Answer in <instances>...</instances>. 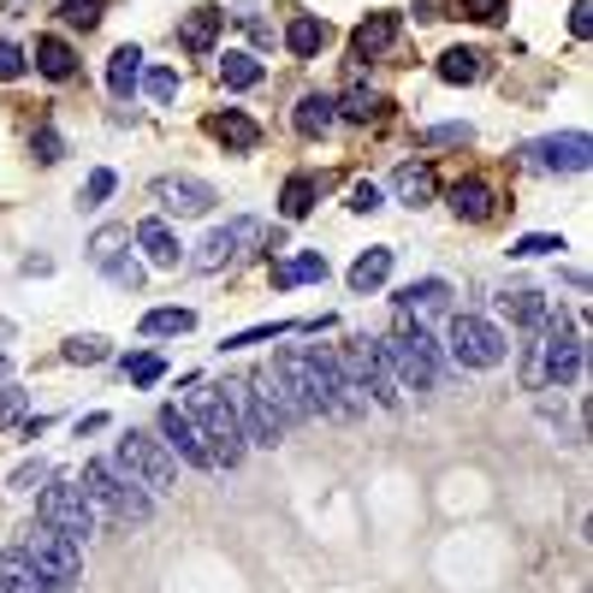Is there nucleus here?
<instances>
[{"mask_svg":"<svg viewBox=\"0 0 593 593\" xmlns=\"http://www.w3.org/2000/svg\"><path fill=\"white\" fill-rule=\"evenodd\" d=\"M220 30H225V12L220 7H197V12H184V24H179V48L184 54H208V48L220 42Z\"/></svg>","mask_w":593,"mask_h":593,"instance_id":"obj_22","label":"nucleus"},{"mask_svg":"<svg viewBox=\"0 0 593 593\" xmlns=\"http://www.w3.org/2000/svg\"><path fill=\"white\" fill-rule=\"evenodd\" d=\"M154 433H161V445H167L179 463H190V469H214V458H208V445H202V428L190 422L184 404H161V415H154Z\"/></svg>","mask_w":593,"mask_h":593,"instance_id":"obj_14","label":"nucleus"},{"mask_svg":"<svg viewBox=\"0 0 593 593\" xmlns=\"http://www.w3.org/2000/svg\"><path fill=\"white\" fill-rule=\"evenodd\" d=\"M392 197L404 202V208H428L433 197H440V179H433L428 161H404V167L392 172Z\"/></svg>","mask_w":593,"mask_h":593,"instance_id":"obj_19","label":"nucleus"},{"mask_svg":"<svg viewBox=\"0 0 593 593\" xmlns=\"http://www.w3.org/2000/svg\"><path fill=\"white\" fill-rule=\"evenodd\" d=\"M19 422H24V386L0 380V428H19Z\"/></svg>","mask_w":593,"mask_h":593,"instance_id":"obj_48","label":"nucleus"},{"mask_svg":"<svg viewBox=\"0 0 593 593\" xmlns=\"http://www.w3.org/2000/svg\"><path fill=\"white\" fill-rule=\"evenodd\" d=\"M339 362H344V374L356 380L362 398H374L380 410H404V386L392 380V362H386V351H380V339L356 333L351 344H339Z\"/></svg>","mask_w":593,"mask_h":593,"instance_id":"obj_5","label":"nucleus"},{"mask_svg":"<svg viewBox=\"0 0 593 593\" xmlns=\"http://www.w3.org/2000/svg\"><path fill=\"white\" fill-rule=\"evenodd\" d=\"M333 101H339V119H351V125H369V119H380V108H386L369 83H351V90L333 96Z\"/></svg>","mask_w":593,"mask_h":593,"instance_id":"obj_35","label":"nucleus"},{"mask_svg":"<svg viewBox=\"0 0 593 593\" xmlns=\"http://www.w3.org/2000/svg\"><path fill=\"white\" fill-rule=\"evenodd\" d=\"M101 12H108V0H60V19L72 30H96Z\"/></svg>","mask_w":593,"mask_h":593,"instance_id":"obj_43","label":"nucleus"},{"mask_svg":"<svg viewBox=\"0 0 593 593\" xmlns=\"http://www.w3.org/2000/svg\"><path fill=\"white\" fill-rule=\"evenodd\" d=\"M570 37H575V42L593 37V7H587V0H575V7H570Z\"/></svg>","mask_w":593,"mask_h":593,"instance_id":"obj_52","label":"nucleus"},{"mask_svg":"<svg viewBox=\"0 0 593 593\" xmlns=\"http://www.w3.org/2000/svg\"><path fill=\"white\" fill-rule=\"evenodd\" d=\"M309 279H326V255L321 250H303L291 261H273V285L291 291V285H309Z\"/></svg>","mask_w":593,"mask_h":593,"instance_id":"obj_29","label":"nucleus"},{"mask_svg":"<svg viewBox=\"0 0 593 593\" xmlns=\"http://www.w3.org/2000/svg\"><path fill=\"white\" fill-rule=\"evenodd\" d=\"M522 154H529V167H540V172H587V167H593L587 131H552V137H534V143H522Z\"/></svg>","mask_w":593,"mask_h":593,"instance_id":"obj_13","label":"nucleus"},{"mask_svg":"<svg viewBox=\"0 0 593 593\" xmlns=\"http://www.w3.org/2000/svg\"><path fill=\"white\" fill-rule=\"evenodd\" d=\"M0 587H7V593H60V587L48 582V575H42L37 564H30V557H24L19 540H12L7 552H0Z\"/></svg>","mask_w":593,"mask_h":593,"instance_id":"obj_17","label":"nucleus"},{"mask_svg":"<svg viewBox=\"0 0 593 593\" xmlns=\"http://www.w3.org/2000/svg\"><path fill=\"white\" fill-rule=\"evenodd\" d=\"M137 243H143L149 268H161V273H172V268L184 261V243L172 238V225H167V220H143V225H137Z\"/></svg>","mask_w":593,"mask_h":593,"instance_id":"obj_21","label":"nucleus"},{"mask_svg":"<svg viewBox=\"0 0 593 593\" xmlns=\"http://www.w3.org/2000/svg\"><path fill=\"white\" fill-rule=\"evenodd\" d=\"M101 273H108L113 279V285L119 291H143V261H137V255H108V261H101Z\"/></svg>","mask_w":593,"mask_h":593,"instance_id":"obj_41","label":"nucleus"},{"mask_svg":"<svg viewBox=\"0 0 593 593\" xmlns=\"http://www.w3.org/2000/svg\"><path fill=\"white\" fill-rule=\"evenodd\" d=\"M326 37H333V30H326V19H315V12H296V19L285 24V48L296 60H315L326 48Z\"/></svg>","mask_w":593,"mask_h":593,"instance_id":"obj_27","label":"nucleus"},{"mask_svg":"<svg viewBox=\"0 0 593 593\" xmlns=\"http://www.w3.org/2000/svg\"><path fill=\"white\" fill-rule=\"evenodd\" d=\"M24 72H30L24 48H19V42H7V37H0V83H12V78H24Z\"/></svg>","mask_w":593,"mask_h":593,"instance_id":"obj_49","label":"nucleus"},{"mask_svg":"<svg viewBox=\"0 0 593 593\" xmlns=\"http://www.w3.org/2000/svg\"><path fill=\"white\" fill-rule=\"evenodd\" d=\"M37 72L48 78V83H72L78 78V48L66 42V37H37Z\"/></svg>","mask_w":593,"mask_h":593,"instance_id":"obj_26","label":"nucleus"},{"mask_svg":"<svg viewBox=\"0 0 593 593\" xmlns=\"http://www.w3.org/2000/svg\"><path fill=\"white\" fill-rule=\"evenodd\" d=\"M137 83H143V48L119 42L113 54H108V90H113V101H131Z\"/></svg>","mask_w":593,"mask_h":593,"instance_id":"obj_23","label":"nucleus"},{"mask_svg":"<svg viewBox=\"0 0 593 593\" xmlns=\"http://www.w3.org/2000/svg\"><path fill=\"white\" fill-rule=\"evenodd\" d=\"M190 422L202 428V445L214 469H238L250 440H243V415H238V398L232 392H197L190 398Z\"/></svg>","mask_w":593,"mask_h":593,"instance_id":"obj_4","label":"nucleus"},{"mask_svg":"<svg viewBox=\"0 0 593 593\" xmlns=\"http://www.w3.org/2000/svg\"><path fill=\"white\" fill-rule=\"evenodd\" d=\"M315 197H321V184L309 179V172H291L285 190H279V214H285V220H309V214H315Z\"/></svg>","mask_w":593,"mask_h":593,"instance_id":"obj_30","label":"nucleus"},{"mask_svg":"<svg viewBox=\"0 0 593 593\" xmlns=\"http://www.w3.org/2000/svg\"><path fill=\"white\" fill-rule=\"evenodd\" d=\"M309 362V398H315V415H333V422H356L369 410V398L356 392V380L344 374L339 344H303Z\"/></svg>","mask_w":593,"mask_h":593,"instance_id":"obj_3","label":"nucleus"},{"mask_svg":"<svg viewBox=\"0 0 593 593\" xmlns=\"http://www.w3.org/2000/svg\"><path fill=\"white\" fill-rule=\"evenodd\" d=\"M540 333H546V392L582 386V369H587V339H582V326H575L564 309H546Z\"/></svg>","mask_w":593,"mask_h":593,"instance_id":"obj_6","label":"nucleus"},{"mask_svg":"<svg viewBox=\"0 0 593 593\" xmlns=\"http://www.w3.org/2000/svg\"><path fill=\"white\" fill-rule=\"evenodd\" d=\"M380 351H386L392 380H398L404 392H433V386L445 380V351H440V339H433L415 315H398L392 339H380Z\"/></svg>","mask_w":593,"mask_h":593,"instance_id":"obj_2","label":"nucleus"},{"mask_svg":"<svg viewBox=\"0 0 593 593\" xmlns=\"http://www.w3.org/2000/svg\"><path fill=\"white\" fill-rule=\"evenodd\" d=\"M19 546H24V557H30V564H37L60 593L83 582V546H78V540H66L60 529H48V522H30V529L19 534Z\"/></svg>","mask_w":593,"mask_h":593,"instance_id":"obj_8","label":"nucleus"},{"mask_svg":"<svg viewBox=\"0 0 593 593\" xmlns=\"http://www.w3.org/2000/svg\"><path fill=\"white\" fill-rule=\"evenodd\" d=\"M238 415H243V440H250V445H285V415H279V404H273V398H268V380H261V369L250 374V380H238Z\"/></svg>","mask_w":593,"mask_h":593,"instance_id":"obj_11","label":"nucleus"},{"mask_svg":"<svg viewBox=\"0 0 593 593\" xmlns=\"http://www.w3.org/2000/svg\"><path fill=\"white\" fill-rule=\"evenodd\" d=\"M445 303H451V285H445V279H415V285H404V291L392 296L398 315H415V321H422V315H440Z\"/></svg>","mask_w":593,"mask_h":593,"instance_id":"obj_20","label":"nucleus"},{"mask_svg":"<svg viewBox=\"0 0 593 593\" xmlns=\"http://www.w3.org/2000/svg\"><path fill=\"white\" fill-rule=\"evenodd\" d=\"M208 137H220V143L232 149V154H250V149L261 143V125H255V119L243 113V108H225V113L208 119Z\"/></svg>","mask_w":593,"mask_h":593,"instance_id":"obj_24","label":"nucleus"},{"mask_svg":"<svg viewBox=\"0 0 593 593\" xmlns=\"http://www.w3.org/2000/svg\"><path fill=\"white\" fill-rule=\"evenodd\" d=\"M261 238H268V225H261L255 214H238L232 225H214V232H208V238L197 243L190 268H197V273H220L225 261H232V255L243 250V243H261Z\"/></svg>","mask_w":593,"mask_h":593,"instance_id":"obj_12","label":"nucleus"},{"mask_svg":"<svg viewBox=\"0 0 593 593\" xmlns=\"http://www.w3.org/2000/svg\"><path fill=\"white\" fill-rule=\"evenodd\" d=\"M0 374H7V356H0Z\"/></svg>","mask_w":593,"mask_h":593,"instance_id":"obj_54","label":"nucleus"},{"mask_svg":"<svg viewBox=\"0 0 593 593\" xmlns=\"http://www.w3.org/2000/svg\"><path fill=\"white\" fill-rule=\"evenodd\" d=\"M463 7H469V12H475V19H481V24H499V19H504V12H511V0H463Z\"/></svg>","mask_w":593,"mask_h":593,"instance_id":"obj_53","label":"nucleus"},{"mask_svg":"<svg viewBox=\"0 0 593 593\" xmlns=\"http://www.w3.org/2000/svg\"><path fill=\"white\" fill-rule=\"evenodd\" d=\"M30 149H37V161H42V167L66 161V137H60L54 125H37V137H30Z\"/></svg>","mask_w":593,"mask_h":593,"instance_id":"obj_46","label":"nucleus"},{"mask_svg":"<svg viewBox=\"0 0 593 593\" xmlns=\"http://www.w3.org/2000/svg\"><path fill=\"white\" fill-rule=\"evenodd\" d=\"M137 90H143L149 101H161V108H167V101L179 96V72H172V66H149V72H143V83H137Z\"/></svg>","mask_w":593,"mask_h":593,"instance_id":"obj_42","label":"nucleus"},{"mask_svg":"<svg viewBox=\"0 0 593 593\" xmlns=\"http://www.w3.org/2000/svg\"><path fill=\"white\" fill-rule=\"evenodd\" d=\"M291 333H303L296 321H261V326H250V333H232L220 344V351H250V344H268V339H291Z\"/></svg>","mask_w":593,"mask_h":593,"instance_id":"obj_38","label":"nucleus"},{"mask_svg":"<svg viewBox=\"0 0 593 593\" xmlns=\"http://www.w3.org/2000/svg\"><path fill=\"white\" fill-rule=\"evenodd\" d=\"M475 143V125H428L422 149H469Z\"/></svg>","mask_w":593,"mask_h":593,"instance_id":"obj_44","label":"nucleus"},{"mask_svg":"<svg viewBox=\"0 0 593 593\" xmlns=\"http://www.w3.org/2000/svg\"><path fill=\"white\" fill-rule=\"evenodd\" d=\"M380 208H386L380 202V184H369V179L351 184V214H380Z\"/></svg>","mask_w":593,"mask_h":593,"instance_id":"obj_51","label":"nucleus"},{"mask_svg":"<svg viewBox=\"0 0 593 593\" xmlns=\"http://www.w3.org/2000/svg\"><path fill=\"white\" fill-rule=\"evenodd\" d=\"M445 344H451V362H458V369H475V374L499 369V362L511 356V339H504V326H493L486 315H451Z\"/></svg>","mask_w":593,"mask_h":593,"instance_id":"obj_9","label":"nucleus"},{"mask_svg":"<svg viewBox=\"0 0 593 593\" xmlns=\"http://www.w3.org/2000/svg\"><path fill=\"white\" fill-rule=\"evenodd\" d=\"M392 279V250L380 243V250H362L356 261H351V291H380Z\"/></svg>","mask_w":593,"mask_h":593,"instance_id":"obj_31","label":"nucleus"},{"mask_svg":"<svg viewBox=\"0 0 593 593\" xmlns=\"http://www.w3.org/2000/svg\"><path fill=\"white\" fill-rule=\"evenodd\" d=\"M557 250H570V243L557 238V232H529V238H516V243H511V255H516V261H534V255H557Z\"/></svg>","mask_w":593,"mask_h":593,"instance_id":"obj_45","label":"nucleus"},{"mask_svg":"<svg viewBox=\"0 0 593 593\" xmlns=\"http://www.w3.org/2000/svg\"><path fill=\"white\" fill-rule=\"evenodd\" d=\"M60 356H66V362H78V369H96V362H108L113 351H108V339L78 333V339H66V344H60Z\"/></svg>","mask_w":593,"mask_h":593,"instance_id":"obj_40","label":"nucleus"},{"mask_svg":"<svg viewBox=\"0 0 593 593\" xmlns=\"http://www.w3.org/2000/svg\"><path fill=\"white\" fill-rule=\"evenodd\" d=\"M113 190H119V172H113V167H96L90 179H83V190H78V208H83V214H96V208L108 202Z\"/></svg>","mask_w":593,"mask_h":593,"instance_id":"obj_39","label":"nucleus"},{"mask_svg":"<svg viewBox=\"0 0 593 593\" xmlns=\"http://www.w3.org/2000/svg\"><path fill=\"white\" fill-rule=\"evenodd\" d=\"M154 202L167 208V214H184V220H197L208 214L220 197H214V184H202V179H184V172H167V179H154Z\"/></svg>","mask_w":593,"mask_h":593,"instance_id":"obj_15","label":"nucleus"},{"mask_svg":"<svg viewBox=\"0 0 593 593\" xmlns=\"http://www.w3.org/2000/svg\"><path fill=\"white\" fill-rule=\"evenodd\" d=\"M261 78H268V66H261L255 54H243V48H232V54L220 60V83H225V90H255Z\"/></svg>","mask_w":593,"mask_h":593,"instance_id":"obj_33","label":"nucleus"},{"mask_svg":"<svg viewBox=\"0 0 593 593\" xmlns=\"http://www.w3.org/2000/svg\"><path fill=\"white\" fill-rule=\"evenodd\" d=\"M125 238H131V225H101V232L90 238V261L101 268L108 255H119V243H125Z\"/></svg>","mask_w":593,"mask_h":593,"instance_id":"obj_47","label":"nucleus"},{"mask_svg":"<svg viewBox=\"0 0 593 593\" xmlns=\"http://www.w3.org/2000/svg\"><path fill=\"white\" fill-rule=\"evenodd\" d=\"M433 72H440V83H481L486 78V54L481 48H445Z\"/></svg>","mask_w":593,"mask_h":593,"instance_id":"obj_28","label":"nucleus"},{"mask_svg":"<svg viewBox=\"0 0 593 593\" xmlns=\"http://www.w3.org/2000/svg\"><path fill=\"white\" fill-rule=\"evenodd\" d=\"M398 30H404V19H398V12H369V19L356 24V37H351V54H356V60L386 54V48L398 42Z\"/></svg>","mask_w":593,"mask_h":593,"instance_id":"obj_18","label":"nucleus"},{"mask_svg":"<svg viewBox=\"0 0 593 593\" xmlns=\"http://www.w3.org/2000/svg\"><path fill=\"white\" fill-rule=\"evenodd\" d=\"M37 522L60 529L66 540H78V546L101 529L96 504L83 499V486H78V481H42V493H37Z\"/></svg>","mask_w":593,"mask_h":593,"instance_id":"obj_10","label":"nucleus"},{"mask_svg":"<svg viewBox=\"0 0 593 593\" xmlns=\"http://www.w3.org/2000/svg\"><path fill=\"white\" fill-rule=\"evenodd\" d=\"M113 463L125 469V475L143 481L149 493H179V458H172V451L154 440V433H143V428H125V433H119Z\"/></svg>","mask_w":593,"mask_h":593,"instance_id":"obj_7","label":"nucleus"},{"mask_svg":"<svg viewBox=\"0 0 593 593\" xmlns=\"http://www.w3.org/2000/svg\"><path fill=\"white\" fill-rule=\"evenodd\" d=\"M451 214L469 220V225H486L499 214V190L486 179H458V184H451Z\"/></svg>","mask_w":593,"mask_h":593,"instance_id":"obj_16","label":"nucleus"},{"mask_svg":"<svg viewBox=\"0 0 593 593\" xmlns=\"http://www.w3.org/2000/svg\"><path fill=\"white\" fill-rule=\"evenodd\" d=\"M78 486H83V499L96 504V516H108V522H131V529H143V522L154 516V493L137 475H125L113 458H90Z\"/></svg>","mask_w":593,"mask_h":593,"instance_id":"obj_1","label":"nucleus"},{"mask_svg":"<svg viewBox=\"0 0 593 593\" xmlns=\"http://www.w3.org/2000/svg\"><path fill=\"white\" fill-rule=\"evenodd\" d=\"M499 309H504L516 326H540V321H546V296H540L534 285H511V291L499 296Z\"/></svg>","mask_w":593,"mask_h":593,"instance_id":"obj_32","label":"nucleus"},{"mask_svg":"<svg viewBox=\"0 0 593 593\" xmlns=\"http://www.w3.org/2000/svg\"><path fill=\"white\" fill-rule=\"evenodd\" d=\"M522 386L546 392V333L540 326H529V339H522Z\"/></svg>","mask_w":593,"mask_h":593,"instance_id":"obj_34","label":"nucleus"},{"mask_svg":"<svg viewBox=\"0 0 593 593\" xmlns=\"http://www.w3.org/2000/svg\"><path fill=\"white\" fill-rule=\"evenodd\" d=\"M197 326V309H149L143 315V339H179Z\"/></svg>","mask_w":593,"mask_h":593,"instance_id":"obj_36","label":"nucleus"},{"mask_svg":"<svg viewBox=\"0 0 593 593\" xmlns=\"http://www.w3.org/2000/svg\"><path fill=\"white\" fill-rule=\"evenodd\" d=\"M42 481H48V463L37 458V463H19V469H12V481H7V486H12V493H37Z\"/></svg>","mask_w":593,"mask_h":593,"instance_id":"obj_50","label":"nucleus"},{"mask_svg":"<svg viewBox=\"0 0 593 593\" xmlns=\"http://www.w3.org/2000/svg\"><path fill=\"white\" fill-rule=\"evenodd\" d=\"M119 369H125L131 386H161V380H167V356H154V351H131L125 362H119Z\"/></svg>","mask_w":593,"mask_h":593,"instance_id":"obj_37","label":"nucleus"},{"mask_svg":"<svg viewBox=\"0 0 593 593\" xmlns=\"http://www.w3.org/2000/svg\"><path fill=\"white\" fill-rule=\"evenodd\" d=\"M291 125H296V137H326V131L339 125V101L326 96V90H309L303 101H296Z\"/></svg>","mask_w":593,"mask_h":593,"instance_id":"obj_25","label":"nucleus"}]
</instances>
